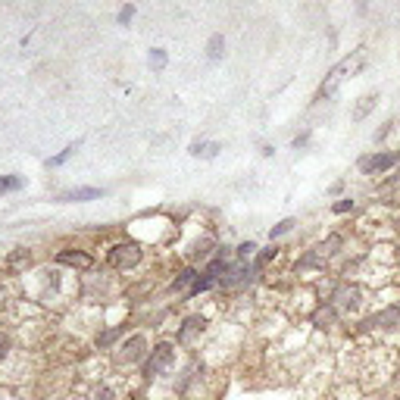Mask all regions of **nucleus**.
<instances>
[{
  "mask_svg": "<svg viewBox=\"0 0 400 400\" xmlns=\"http://www.w3.org/2000/svg\"><path fill=\"white\" fill-rule=\"evenodd\" d=\"M297 225H300V222H297L294 216H288V219H282V222H276V225L269 229V241H272V244H278V238L291 235V231H294Z\"/></svg>",
  "mask_w": 400,
  "mask_h": 400,
  "instance_id": "16",
  "label": "nucleus"
},
{
  "mask_svg": "<svg viewBox=\"0 0 400 400\" xmlns=\"http://www.w3.org/2000/svg\"><path fill=\"white\" fill-rule=\"evenodd\" d=\"M76 153H78V144H66V148L59 150L57 157H48V159H44V166H48V169H59V166H66L72 157H76Z\"/></svg>",
  "mask_w": 400,
  "mask_h": 400,
  "instance_id": "18",
  "label": "nucleus"
},
{
  "mask_svg": "<svg viewBox=\"0 0 400 400\" xmlns=\"http://www.w3.org/2000/svg\"><path fill=\"white\" fill-rule=\"evenodd\" d=\"M219 150H222V144H219V141H210V144H206V153H203V157L213 159V157H219Z\"/></svg>",
  "mask_w": 400,
  "mask_h": 400,
  "instance_id": "27",
  "label": "nucleus"
},
{
  "mask_svg": "<svg viewBox=\"0 0 400 400\" xmlns=\"http://www.w3.org/2000/svg\"><path fill=\"white\" fill-rule=\"evenodd\" d=\"M88 400H119V391L113 382H97V385H91Z\"/></svg>",
  "mask_w": 400,
  "mask_h": 400,
  "instance_id": "15",
  "label": "nucleus"
},
{
  "mask_svg": "<svg viewBox=\"0 0 400 400\" xmlns=\"http://www.w3.org/2000/svg\"><path fill=\"white\" fill-rule=\"evenodd\" d=\"M285 257V248H278V244H269V248H259V253H257V259H253V272L257 276H263L266 269H269L272 263H278V259Z\"/></svg>",
  "mask_w": 400,
  "mask_h": 400,
  "instance_id": "12",
  "label": "nucleus"
},
{
  "mask_svg": "<svg viewBox=\"0 0 400 400\" xmlns=\"http://www.w3.org/2000/svg\"><path fill=\"white\" fill-rule=\"evenodd\" d=\"M31 269H35V250L31 248H13L0 263L3 276H29Z\"/></svg>",
  "mask_w": 400,
  "mask_h": 400,
  "instance_id": "8",
  "label": "nucleus"
},
{
  "mask_svg": "<svg viewBox=\"0 0 400 400\" xmlns=\"http://www.w3.org/2000/svg\"><path fill=\"white\" fill-rule=\"evenodd\" d=\"M22 188H25L22 176H0V197L16 194V191H22Z\"/></svg>",
  "mask_w": 400,
  "mask_h": 400,
  "instance_id": "19",
  "label": "nucleus"
},
{
  "mask_svg": "<svg viewBox=\"0 0 400 400\" xmlns=\"http://www.w3.org/2000/svg\"><path fill=\"white\" fill-rule=\"evenodd\" d=\"M329 194H331V197L344 194V182H335V185H331V188H329Z\"/></svg>",
  "mask_w": 400,
  "mask_h": 400,
  "instance_id": "28",
  "label": "nucleus"
},
{
  "mask_svg": "<svg viewBox=\"0 0 400 400\" xmlns=\"http://www.w3.org/2000/svg\"><path fill=\"white\" fill-rule=\"evenodd\" d=\"M16 353V341H13L10 331H0V366H6Z\"/></svg>",
  "mask_w": 400,
  "mask_h": 400,
  "instance_id": "20",
  "label": "nucleus"
},
{
  "mask_svg": "<svg viewBox=\"0 0 400 400\" xmlns=\"http://www.w3.org/2000/svg\"><path fill=\"white\" fill-rule=\"evenodd\" d=\"M348 213H357V197H338L331 203V216H348Z\"/></svg>",
  "mask_w": 400,
  "mask_h": 400,
  "instance_id": "21",
  "label": "nucleus"
},
{
  "mask_svg": "<svg viewBox=\"0 0 400 400\" xmlns=\"http://www.w3.org/2000/svg\"><path fill=\"white\" fill-rule=\"evenodd\" d=\"M341 319L344 316L338 313L335 303H316V310L306 316V322L313 325V331H325V335H329V331H335L338 325H341Z\"/></svg>",
  "mask_w": 400,
  "mask_h": 400,
  "instance_id": "9",
  "label": "nucleus"
},
{
  "mask_svg": "<svg viewBox=\"0 0 400 400\" xmlns=\"http://www.w3.org/2000/svg\"><path fill=\"white\" fill-rule=\"evenodd\" d=\"M19 297H10V291L3 288V282H0V316H6V313L13 310V303H16Z\"/></svg>",
  "mask_w": 400,
  "mask_h": 400,
  "instance_id": "23",
  "label": "nucleus"
},
{
  "mask_svg": "<svg viewBox=\"0 0 400 400\" xmlns=\"http://www.w3.org/2000/svg\"><path fill=\"white\" fill-rule=\"evenodd\" d=\"M310 138H313V131H310V129H303V131H300V135L294 138V141H291V148H294V150L306 148V144H310Z\"/></svg>",
  "mask_w": 400,
  "mask_h": 400,
  "instance_id": "25",
  "label": "nucleus"
},
{
  "mask_svg": "<svg viewBox=\"0 0 400 400\" xmlns=\"http://www.w3.org/2000/svg\"><path fill=\"white\" fill-rule=\"evenodd\" d=\"M400 166V150L397 148H388V150H372V153H363L357 159V172L363 178H385L391 176Z\"/></svg>",
  "mask_w": 400,
  "mask_h": 400,
  "instance_id": "6",
  "label": "nucleus"
},
{
  "mask_svg": "<svg viewBox=\"0 0 400 400\" xmlns=\"http://www.w3.org/2000/svg\"><path fill=\"white\" fill-rule=\"evenodd\" d=\"M0 397H3V388H0Z\"/></svg>",
  "mask_w": 400,
  "mask_h": 400,
  "instance_id": "30",
  "label": "nucleus"
},
{
  "mask_svg": "<svg viewBox=\"0 0 400 400\" xmlns=\"http://www.w3.org/2000/svg\"><path fill=\"white\" fill-rule=\"evenodd\" d=\"M100 197H106V188H69L57 200L59 203H88V200H100Z\"/></svg>",
  "mask_w": 400,
  "mask_h": 400,
  "instance_id": "11",
  "label": "nucleus"
},
{
  "mask_svg": "<svg viewBox=\"0 0 400 400\" xmlns=\"http://www.w3.org/2000/svg\"><path fill=\"white\" fill-rule=\"evenodd\" d=\"M225 48H229L225 35H222V31H216V35L206 41V63H222V59H225Z\"/></svg>",
  "mask_w": 400,
  "mask_h": 400,
  "instance_id": "13",
  "label": "nucleus"
},
{
  "mask_svg": "<svg viewBox=\"0 0 400 400\" xmlns=\"http://www.w3.org/2000/svg\"><path fill=\"white\" fill-rule=\"evenodd\" d=\"M53 266H59V269H72V272H78V276H88V272L97 269V257L88 248L66 244V248L53 250Z\"/></svg>",
  "mask_w": 400,
  "mask_h": 400,
  "instance_id": "7",
  "label": "nucleus"
},
{
  "mask_svg": "<svg viewBox=\"0 0 400 400\" xmlns=\"http://www.w3.org/2000/svg\"><path fill=\"white\" fill-rule=\"evenodd\" d=\"M376 106H378V91H372V94H363V97H359V103L353 106V122H363V119L369 116Z\"/></svg>",
  "mask_w": 400,
  "mask_h": 400,
  "instance_id": "14",
  "label": "nucleus"
},
{
  "mask_svg": "<svg viewBox=\"0 0 400 400\" xmlns=\"http://www.w3.org/2000/svg\"><path fill=\"white\" fill-rule=\"evenodd\" d=\"M153 348V341H150V331H129V335L119 341V348L110 353V369H119V372H125V369H141V363L148 359V353Z\"/></svg>",
  "mask_w": 400,
  "mask_h": 400,
  "instance_id": "2",
  "label": "nucleus"
},
{
  "mask_svg": "<svg viewBox=\"0 0 400 400\" xmlns=\"http://www.w3.org/2000/svg\"><path fill=\"white\" fill-rule=\"evenodd\" d=\"M210 325H213V319L206 316V313H188V316H182V322L176 325L172 341H176L182 350L200 348V341L210 335Z\"/></svg>",
  "mask_w": 400,
  "mask_h": 400,
  "instance_id": "4",
  "label": "nucleus"
},
{
  "mask_svg": "<svg viewBox=\"0 0 400 400\" xmlns=\"http://www.w3.org/2000/svg\"><path fill=\"white\" fill-rule=\"evenodd\" d=\"M129 400H153L150 394H135V397H129Z\"/></svg>",
  "mask_w": 400,
  "mask_h": 400,
  "instance_id": "29",
  "label": "nucleus"
},
{
  "mask_svg": "<svg viewBox=\"0 0 400 400\" xmlns=\"http://www.w3.org/2000/svg\"><path fill=\"white\" fill-rule=\"evenodd\" d=\"M197 276H200V269L197 266H191V263H185V266H178L176 272H172V278H169V285H166V291L169 294H188L191 291V285L197 282Z\"/></svg>",
  "mask_w": 400,
  "mask_h": 400,
  "instance_id": "10",
  "label": "nucleus"
},
{
  "mask_svg": "<svg viewBox=\"0 0 400 400\" xmlns=\"http://www.w3.org/2000/svg\"><path fill=\"white\" fill-rule=\"evenodd\" d=\"M144 259H148V248L131 241V238L106 244V253H103L106 269H113V272H135L144 266Z\"/></svg>",
  "mask_w": 400,
  "mask_h": 400,
  "instance_id": "3",
  "label": "nucleus"
},
{
  "mask_svg": "<svg viewBox=\"0 0 400 400\" xmlns=\"http://www.w3.org/2000/svg\"><path fill=\"white\" fill-rule=\"evenodd\" d=\"M135 13H138V6H135V3H125L122 10L116 13V22H119V25H129L131 19H135Z\"/></svg>",
  "mask_w": 400,
  "mask_h": 400,
  "instance_id": "24",
  "label": "nucleus"
},
{
  "mask_svg": "<svg viewBox=\"0 0 400 400\" xmlns=\"http://www.w3.org/2000/svg\"><path fill=\"white\" fill-rule=\"evenodd\" d=\"M206 144H210V141H191L188 153H191V157H203V153H206Z\"/></svg>",
  "mask_w": 400,
  "mask_h": 400,
  "instance_id": "26",
  "label": "nucleus"
},
{
  "mask_svg": "<svg viewBox=\"0 0 400 400\" xmlns=\"http://www.w3.org/2000/svg\"><path fill=\"white\" fill-rule=\"evenodd\" d=\"M329 303H335L341 316L359 319V313L366 310V288L359 282H341V278H338V285H335V291H331Z\"/></svg>",
  "mask_w": 400,
  "mask_h": 400,
  "instance_id": "5",
  "label": "nucleus"
},
{
  "mask_svg": "<svg viewBox=\"0 0 400 400\" xmlns=\"http://www.w3.org/2000/svg\"><path fill=\"white\" fill-rule=\"evenodd\" d=\"M166 63H169V53H166L163 48H153L148 53V66H150V69H163Z\"/></svg>",
  "mask_w": 400,
  "mask_h": 400,
  "instance_id": "22",
  "label": "nucleus"
},
{
  "mask_svg": "<svg viewBox=\"0 0 400 400\" xmlns=\"http://www.w3.org/2000/svg\"><path fill=\"white\" fill-rule=\"evenodd\" d=\"M178 359H182V348L172 338H159V341H153V348L148 353V359L141 363L138 376H141L144 385H157L159 378L172 376L178 369Z\"/></svg>",
  "mask_w": 400,
  "mask_h": 400,
  "instance_id": "1",
  "label": "nucleus"
},
{
  "mask_svg": "<svg viewBox=\"0 0 400 400\" xmlns=\"http://www.w3.org/2000/svg\"><path fill=\"white\" fill-rule=\"evenodd\" d=\"M259 253V244L257 241H241L235 244V263H253Z\"/></svg>",
  "mask_w": 400,
  "mask_h": 400,
  "instance_id": "17",
  "label": "nucleus"
}]
</instances>
